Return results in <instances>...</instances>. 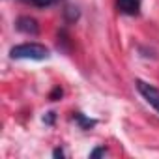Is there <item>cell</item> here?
<instances>
[{
    "label": "cell",
    "instance_id": "obj_8",
    "mask_svg": "<svg viewBox=\"0 0 159 159\" xmlns=\"http://www.w3.org/2000/svg\"><path fill=\"white\" fill-rule=\"evenodd\" d=\"M54 118H56V112H52V111H51V112H47V114L43 116V122H45V124H49V125H52V124H54Z\"/></svg>",
    "mask_w": 159,
    "mask_h": 159
},
{
    "label": "cell",
    "instance_id": "obj_1",
    "mask_svg": "<svg viewBox=\"0 0 159 159\" xmlns=\"http://www.w3.org/2000/svg\"><path fill=\"white\" fill-rule=\"evenodd\" d=\"M10 56L13 60H38V62H41V60H47L51 56V51L41 43H21V45L11 47Z\"/></svg>",
    "mask_w": 159,
    "mask_h": 159
},
{
    "label": "cell",
    "instance_id": "obj_11",
    "mask_svg": "<svg viewBox=\"0 0 159 159\" xmlns=\"http://www.w3.org/2000/svg\"><path fill=\"white\" fill-rule=\"evenodd\" d=\"M25 2H26V0H25Z\"/></svg>",
    "mask_w": 159,
    "mask_h": 159
},
{
    "label": "cell",
    "instance_id": "obj_6",
    "mask_svg": "<svg viewBox=\"0 0 159 159\" xmlns=\"http://www.w3.org/2000/svg\"><path fill=\"white\" fill-rule=\"evenodd\" d=\"M26 2H30V4L36 6V8H51V6L58 4L60 0H26Z\"/></svg>",
    "mask_w": 159,
    "mask_h": 159
},
{
    "label": "cell",
    "instance_id": "obj_4",
    "mask_svg": "<svg viewBox=\"0 0 159 159\" xmlns=\"http://www.w3.org/2000/svg\"><path fill=\"white\" fill-rule=\"evenodd\" d=\"M116 8L124 15H139L140 13V0H116Z\"/></svg>",
    "mask_w": 159,
    "mask_h": 159
},
{
    "label": "cell",
    "instance_id": "obj_10",
    "mask_svg": "<svg viewBox=\"0 0 159 159\" xmlns=\"http://www.w3.org/2000/svg\"><path fill=\"white\" fill-rule=\"evenodd\" d=\"M52 157H56V159L60 157V159H62V157H64V150H62V148H54V152H52Z\"/></svg>",
    "mask_w": 159,
    "mask_h": 159
},
{
    "label": "cell",
    "instance_id": "obj_3",
    "mask_svg": "<svg viewBox=\"0 0 159 159\" xmlns=\"http://www.w3.org/2000/svg\"><path fill=\"white\" fill-rule=\"evenodd\" d=\"M15 28H17L19 32H23V34H26V36H36V34L39 32L38 21H36L34 17H28V15L19 17L17 23H15Z\"/></svg>",
    "mask_w": 159,
    "mask_h": 159
},
{
    "label": "cell",
    "instance_id": "obj_2",
    "mask_svg": "<svg viewBox=\"0 0 159 159\" xmlns=\"http://www.w3.org/2000/svg\"><path fill=\"white\" fill-rule=\"evenodd\" d=\"M135 86H137V90L140 92V96L146 99V103L152 105V107L159 112V88H155V86H152V84L140 81V79H137V81H135Z\"/></svg>",
    "mask_w": 159,
    "mask_h": 159
},
{
    "label": "cell",
    "instance_id": "obj_9",
    "mask_svg": "<svg viewBox=\"0 0 159 159\" xmlns=\"http://www.w3.org/2000/svg\"><path fill=\"white\" fill-rule=\"evenodd\" d=\"M107 153V148H96L94 152H90V157H99V155H105Z\"/></svg>",
    "mask_w": 159,
    "mask_h": 159
},
{
    "label": "cell",
    "instance_id": "obj_5",
    "mask_svg": "<svg viewBox=\"0 0 159 159\" xmlns=\"http://www.w3.org/2000/svg\"><path fill=\"white\" fill-rule=\"evenodd\" d=\"M73 120L81 125V129H84V131H88V129H92L96 124H98V120H92V118H88V116H84L83 112H73Z\"/></svg>",
    "mask_w": 159,
    "mask_h": 159
},
{
    "label": "cell",
    "instance_id": "obj_7",
    "mask_svg": "<svg viewBox=\"0 0 159 159\" xmlns=\"http://www.w3.org/2000/svg\"><path fill=\"white\" fill-rule=\"evenodd\" d=\"M62 96H64V90H62L60 86H54V88H52V92L49 94V99H51V101H58Z\"/></svg>",
    "mask_w": 159,
    "mask_h": 159
}]
</instances>
